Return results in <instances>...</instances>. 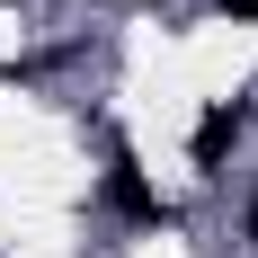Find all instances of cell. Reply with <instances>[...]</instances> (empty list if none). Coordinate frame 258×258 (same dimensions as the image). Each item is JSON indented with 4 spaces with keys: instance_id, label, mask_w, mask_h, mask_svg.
<instances>
[{
    "instance_id": "cell-2",
    "label": "cell",
    "mask_w": 258,
    "mask_h": 258,
    "mask_svg": "<svg viewBox=\"0 0 258 258\" xmlns=\"http://www.w3.org/2000/svg\"><path fill=\"white\" fill-rule=\"evenodd\" d=\"M240 125H249L240 107H205V116H196V169H223V152L240 143Z\"/></svg>"
},
{
    "instance_id": "cell-3",
    "label": "cell",
    "mask_w": 258,
    "mask_h": 258,
    "mask_svg": "<svg viewBox=\"0 0 258 258\" xmlns=\"http://www.w3.org/2000/svg\"><path fill=\"white\" fill-rule=\"evenodd\" d=\"M223 9H232V18H258V0H223Z\"/></svg>"
},
{
    "instance_id": "cell-1",
    "label": "cell",
    "mask_w": 258,
    "mask_h": 258,
    "mask_svg": "<svg viewBox=\"0 0 258 258\" xmlns=\"http://www.w3.org/2000/svg\"><path fill=\"white\" fill-rule=\"evenodd\" d=\"M107 205L125 214V223H160V196L143 187V169H134L125 152H116V169H107Z\"/></svg>"
},
{
    "instance_id": "cell-4",
    "label": "cell",
    "mask_w": 258,
    "mask_h": 258,
    "mask_svg": "<svg viewBox=\"0 0 258 258\" xmlns=\"http://www.w3.org/2000/svg\"><path fill=\"white\" fill-rule=\"evenodd\" d=\"M249 232H258V205H249Z\"/></svg>"
}]
</instances>
